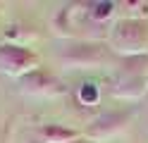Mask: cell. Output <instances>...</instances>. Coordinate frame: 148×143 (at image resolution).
Here are the masks:
<instances>
[{"label":"cell","instance_id":"obj_1","mask_svg":"<svg viewBox=\"0 0 148 143\" xmlns=\"http://www.w3.org/2000/svg\"><path fill=\"white\" fill-rule=\"evenodd\" d=\"M110 48L124 57H136L148 50V24L138 19H122L110 31Z\"/></svg>","mask_w":148,"mask_h":143},{"label":"cell","instance_id":"obj_2","mask_svg":"<svg viewBox=\"0 0 148 143\" xmlns=\"http://www.w3.org/2000/svg\"><path fill=\"white\" fill-rule=\"evenodd\" d=\"M36 55L14 43H3L0 45V69L12 76H24L36 69Z\"/></svg>","mask_w":148,"mask_h":143},{"label":"cell","instance_id":"obj_3","mask_svg":"<svg viewBox=\"0 0 148 143\" xmlns=\"http://www.w3.org/2000/svg\"><path fill=\"white\" fill-rule=\"evenodd\" d=\"M105 57H108V48L98 43H77L62 53V60L74 67H84V64L93 67V64H100Z\"/></svg>","mask_w":148,"mask_h":143},{"label":"cell","instance_id":"obj_4","mask_svg":"<svg viewBox=\"0 0 148 143\" xmlns=\"http://www.w3.org/2000/svg\"><path fill=\"white\" fill-rule=\"evenodd\" d=\"M148 88V74L143 72H132V69H122L119 79L112 86V93L117 98H141Z\"/></svg>","mask_w":148,"mask_h":143},{"label":"cell","instance_id":"obj_5","mask_svg":"<svg viewBox=\"0 0 148 143\" xmlns=\"http://www.w3.org/2000/svg\"><path fill=\"white\" fill-rule=\"evenodd\" d=\"M124 127H127V114L110 112V114L98 117L93 124H91L86 136H88V141H103V138H110V136H115V133H119Z\"/></svg>","mask_w":148,"mask_h":143},{"label":"cell","instance_id":"obj_6","mask_svg":"<svg viewBox=\"0 0 148 143\" xmlns=\"http://www.w3.org/2000/svg\"><path fill=\"white\" fill-rule=\"evenodd\" d=\"M22 91L45 95V93H55V91H60V88H58V81H55L48 72L34 69V72H29V74L22 76Z\"/></svg>","mask_w":148,"mask_h":143},{"label":"cell","instance_id":"obj_7","mask_svg":"<svg viewBox=\"0 0 148 143\" xmlns=\"http://www.w3.org/2000/svg\"><path fill=\"white\" fill-rule=\"evenodd\" d=\"M41 141L43 143H69L77 138V131H72L67 127H60V124H48V127H41Z\"/></svg>","mask_w":148,"mask_h":143},{"label":"cell","instance_id":"obj_8","mask_svg":"<svg viewBox=\"0 0 148 143\" xmlns=\"http://www.w3.org/2000/svg\"><path fill=\"white\" fill-rule=\"evenodd\" d=\"M86 14H88V19H93V22L110 19V17L115 14V3H91Z\"/></svg>","mask_w":148,"mask_h":143},{"label":"cell","instance_id":"obj_9","mask_svg":"<svg viewBox=\"0 0 148 143\" xmlns=\"http://www.w3.org/2000/svg\"><path fill=\"white\" fill-rule=\"evenodd\" d=\"M79 95H81V100L84 103H96L98 100V88H96V83H84L81 86V91H79Z\"/></svg>","mask_w":148,"mask_h":143},{"label":"cell","instance_id":"obj_10","mask_svg":"<svg viewBox=\"0 0 148 143\" xmlns=\"http://www.w3.org/2000/svg\"><path fill=\"white\" fill-rule=\"evenodd\" d=\"M69 143H93V141H88V138H74V141H69Z\"/></svg>","mask_w":148,"mask_h":143}]
</instances>
